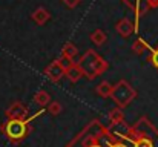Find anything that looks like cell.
Wrapping results in <instances>:
<instances>
[{
    "instance_id": "obj_13",
    "label": "cell",
    "mask_w": 158,
    "mask_h": 147,
    "mask_svg": "<svg viewBox=\"0 0 158 147\" xmlns=\"http://www.w3.org/2000/svg\"><path fill=\"white\" fill-rule=\"evenodd\" d=\"M35 103L40 106V107H43V106H46V104H51V95L46 92V91H39L37 94H35Z\"/></svg>"
},
{
    "instance_id": "obj_2",
    "label": "cell",
    "mask_w": 158,
    "mask_h": 147,
    "mask_svg": "<svg viewBox=\"0 0 158 147\" xmlns=\"http://www.w3.org/2000/svg\"><path fill=\"white\" fill-rule=\"evenodd\" d=\"M135 91L132 89V86L127 83V81H124V80H121V81H118L115 86H114V92H112V100L117 103V106L121 109V107H126L134 98H135Z\"/></svg>"
},
{
    "instance_id": "obj_22",
    "label": "cell",
    "mask_w": 158,
    "mask_h": 147,
    "mask_svg": "<svg viewBox=\"0 0 158 147\" xmlns=\"http://www.w3.org/2000/svg\"><path fill=\"white\" fill-rule=\"evenodd\" d=\"M109 147H127V144H124V143H120V141H118V143H112Z\"/></svg>"
},
{
    "instance_id": "obj_8",
    "label": "cell",
    "mask_w": 158,
    "mask_h": 147,
    "mask_svg": "<svg viewBox=\"0 0 158 147\" xmlns=\"http://www.w3.org/2000/svg\"><path fill=\"white\" fill-rule=\"evenodd\" d=\"M49 17H51V14L48 12V9L46 8H37L34 12H32V20L37 23V25H45L48 20H49Z\"/></svg>"
},
{
    "instance_id": "obj_6",
    "label": "cell",
    "mask_w": 158,
    "mask_h": 147,
    "mask_svg": "<svg viewBox=\"0 0 158 147\" xmlns=\"http://www.w3.org/2000/svg\"><path fill=\"white\" fill-rule=\"evenodd\" d=\"M132 143L134 147H154V141L151 137L144 135V133H135L132 132Z\"/></svg>"
},
{
    "instance_id": "obj_1",
    "label": "cell",
    "mask_w": 158,
    "mask_h": 147,
    "mask_svg": "<svg viewBox=\"0 0 158 147\" xmlns=\"http://www.w3.org/2000/svg\"><path fill=\"white\" fill-rule=\"evenodd\" d=\"M0 130L3 132V135L14 144L20 143L22 140H25L29 133V126H28V121L25 120H8L2 127Z\"/></svg>"
},
{
    "instance_id": "obj_12",
    "label": "cell",
    "mask_w": 158,
    "mask_h": 147,
    "mask_svg": "<svg viewBox=\"0 0 158 147\" xmlns=\"http://www.w3.org/2000/svg\"><path fill=\"white\" fill-rule=\"evenodd\" d=\"M123 118H124V113H123V110H121L120 107L112 109V110L109 112V120H110V123H112L114 126L121 124V123H123Z\"/></svg>"
},
{
    "instance_id": "obj_11",
    "label": "cell",
    "mask_w": 158,
    "mask_h": 147,
    "mask_svg": "<svg viewBox=\"0 0 158 147\" xmlns=\"http://www.w3.org/2000/svg\"><path fill=\"white\" fill-rule=\"evenodd\" d=\"M78 54V49H77V46L74 45V43H64V46H63V49H61V55L64 57V58H69V60H72L75 55Z\"/></svg>"
},
{
    "instance_id": "obj_17",
    "label": "cell",
    "mask_w": 158,
    "mask_h": 147,
    "mask_svg": "<svg viewBox=\"0 0 158 147\" xmlns=\"http://www.w3.org/2000/svg\"><path fill=\"white\" fill-rule=\"evenodd\" d=\"M48 112H49L51 115H58V113L61 112V104H60L58 101H52V103L49 104V107H48Z\"/></svg>"
},
{
    "instance_id": "obj_14",
    "label": "cell",
    "mask_w": 158,
    "mask_h": 147,
    "mask_svg": "<svg viewBox=\"0 0 158 147\" xmlns=\"http://www.w3.org/2000/svg\"><path fill=\"white\" fill-rule=\"evenodd\" d=\"M91 40H92V43H95L97 46H102L106 42V34L102 29H95V31L91 34Z\"/></svg>"
},
{
    "instance_id": "obj_5",
    "label": "cell",
    "mask_w": 158,
    "mask_h": 147,
    "mask_svg": "<svg viewBox=\"0 0 158 147\" xmlns=\"http://www.w3.org/2000/svg\"><path fill=\"white\" fill-rule=\"evenodd\" d=\"M26 115H28L26 107H25L22 103H19V101H17V103H12V104L8 107V110H6L8 120H23V121H25Z\"/></svg>"
},
{
    "instance_id": "obj_4",
    "label": "cell",
    "mask_w": 158,
    "mask_h": 147,
    "mask_svg": "<svg viewBox=\"0 0 158 147\" xmlns=\"http://www.w3.org/2000/svg\"><path fill=\"white\" fill-rule=\"evenodd\" d=\"M66 74V69L61 66V63H60V60H55L52 61L46 69H45V75L51 80V81H58L63 75Z\"/></svg>"
},
{
    "instance_id": "obj_19",
    "label": "cell",
    "mask_w": 158,
    "mask_h": 147,
    "mask_svg": "<svg viewBox=\"0 0 158 147\" xmlns=\"http://www.w3.org/2000/svg\"><path fill=\"white\" fill-rule=\"evenodd\" d=\"M95 140H97V135H95V137H91L89 143L85 141V147H103V146H100L98 143H95Z\"/></svg>"
},
{
    "instance_id": "obj_3",
    "label": "cell",
    "mask_w": 158,
    "mask_h": 147,
    "mask_svg": "<svg viewBox=\"0 0 158 147\" xmlns=\"http://www.w3.org/2000/svg\"><path fill=\"white\" fill-rule=\"evenodd\" d=\"M98 58H100V57H98L94 51H88V52L80 58V61H78L77 64L81 67V71H83V74H85L86 77H89V78H95L94 66H95V61H97Z\"/></svg>"
},
{
    "instance_id": "obj_21",
    "label": "cell",
    "mask_w": 158,
    "mask_h": 147,
    "mask_svg": "<svg viewBox=\"0 0 158 147\" xmlns=\"http://www.w3.org/2000/svg\"><path fill=\"white\" fill-rule=\"evenodd\" d=\"M60 63H61V66H63L64 69H68L69 66H72V64H74L69 58H64V57H61V58H60Z\"/></svg>"
},
{
    "instance_id": "obj_20",
    "label": "cell",
    "mask_w": 158,
    "mask_h": 147,
    "mask_svg": "<svg viewBox=\"0 0 158 147\" xmlns=\"http://www.w3.org/2000/svg\"><path fill=\"white\" fill-rule=\"evenodd\" d=\"M61 2H63L68 8H75V6H78V5H80V2H81V0H61Z\"/></svg>"
},
{
    "instance_id": "obj_9",
    "label": "cell",
    "mask_w": 158,
    "mask_h": 147,
    "mask_svg": "<svg viewBox=\"0 0 158 147\" xmlns=\"http://www.w3.org/2000/svg\"><path fill=\"white\" fill-rule=\"evenodd\" d=\"M64 75H66V77H68V78H69L72 83H77V81H78V80H80L83 75H85V74H83L81 67H80L78 64H75V63H74L72 66H69V67L66 69V74H64Z\"/></svg>"
},
{
    "instance_id": "obj_7",
    "label": "cell",
    "mask_w": 158,
    "mask_h": 147,
    "mask_svg": "<svg viewBox=\"0 0 158 147\" xmlns=\"http://www.w3.org/2000/svg\"><path fill=\"white\" fill-rule=\"evenodd\" d=\"M117 32L121 35V37H129L132 32H134V25L131 20L127 18H123L117 23Z\"/></svg>"
},
{
    "instance_id": "obj_10",
    "label": "cell",
    "mask_w": 158,
    "mask_h": 147,
    "mask_svg": "<svg viewBox=\"0 0 158 147\" xmlns=\"http://www.w3.org/2000/svg\"><path fill=\"white\" fill-rule=\"evenodd\" d=\"M112 92H114V86H112L109 81H102V83L97 86V94L102 98L112 97Z\"/></svg>"
},
{
    "instance_id": "obj_16",
    "label": "cell",
    "mask_w": 158,
    "mask_h": 147,
    "mask_svg": "<svg viewBox=\"0 0 158 147\" xmlns=\"http://www.w3.org/2000/svg\"><path fill=\"white\" fill-rule=\"evenodd\" d=\"M146 48H148V46H146V43H144L141 39L135 40V43L132 45V49H134V52H135V54H143Z\"/></svg>"
},
{
    "instance_id": "obj_23",
    "label": "cell",
    "mask_w": 158,
    "mask_h": 147,
    "mask_svg": "<svg viewBox=\"0 0 158 147\" xmlns=\"http://www.w3.org/2000/svg\"><path fill=\"white\" fill-rule=\"evenodd\" d=\"M148 3H149L151 8H157L158 6V0H148Z\"/></svg>"
},
{
    "instance_id": "obj_18",
    "label": "cell",
    "mask_w": 158,
    "mask_h": 147,
    "mask_svg": "<svg viewBox=\"0 0 158 147\" xmlns=\"http://www.w3.org/2000/svg\"><path fill=\"white\" fill-rule=\"evenodd\" d=\"M149 60H151V63H152V64H154V66L158 69V48L152 51V54H151Z\"/></svg>"
},
{
    "instance_id": "obj_15",
    "label": "cell",
    "mask_w": 158,
    "mask_h": 147,
    "mask_svg": "<svg viewBox=\"0 0 158 147\" xmlns=\"http://www.w3.org/2000/svg\"><path fill=\"white\" fill-rule=\"evenodd\" d=\"M106 69H107V61H105L102 57L95 61V66H94V74H95V77L97 75H100V74H105Z\"/></svg>"
}]
</instances>
